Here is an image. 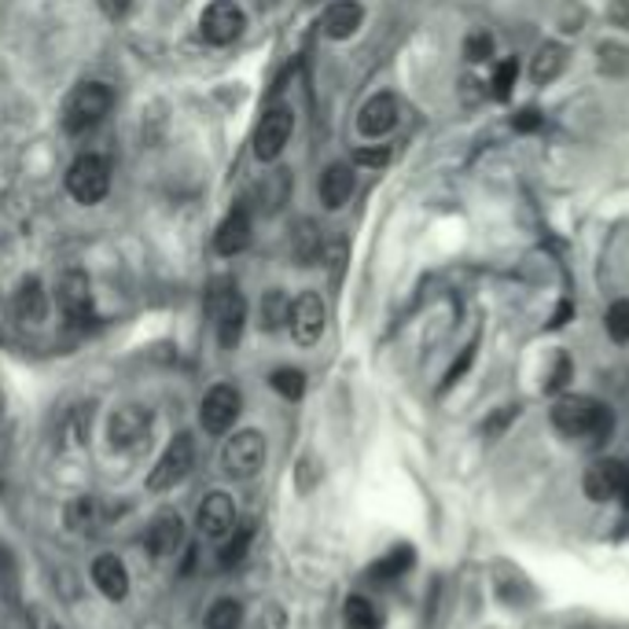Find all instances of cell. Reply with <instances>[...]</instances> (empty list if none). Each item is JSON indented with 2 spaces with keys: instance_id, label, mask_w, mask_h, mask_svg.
Returning a JSON list of instances; mask_svg holds the SVG:
<instances>
[{
  "instance_id": "obj_1",
  "label": "cell",
  "mask_w": 629,
  "mask_h": 629,
  "mask_svg": "<svg viewBox=\"0 0 629 629\" xmlns=\"http://www.w3.org/2000/svg\"><path fill=\"white\" fill-rule=\"evenodd\" d=\"M552 427L555 435L574 438V442H604L615 427V413L611 405L596 402L589 394H563L552 402Z\"/></svg>"
},
{
  "instance_id": "obj_2",
  "label": "cell",
  "mask_w": 629,
  "mask_h": 629,
  "mask_svg": "<svg viewBox=\"0 0 629 629\" xmlns=\"http://www.w3.org/2000/svg\"><path fill=\"white\" fill-rule=\"evenodd\" d=\"M206 313L217 328V342L222 350H233L244 339V324H247V302L239 295V288L233 280H217L206 291Z\"/></svg>"
},
{
  "instance_id": "obj_3",
  "label": "cell",
  "mask_w": 629,
  "mask_h": 629,
  "mask_svg": "<svg viewBox=\"0 0 629 629\" xmlns=\"http://www.w3.org/2000/svg\"><path fill=\"white\" fill-rule=\"evenodd\" d=\"M114 108V92L103 81H86L63 103V130L67 133H89L92 125H100Z\"/></svg>"
},
{
  "instance_id": "obj_4",
  "label": "cell",
  "mask_w": 629,
  "mask_h": 629,
  "mask_svg": "<svg viewBox=\"0 0 629 629\" xmlns=\"http://www.w3.org/2000/svg\"><path fill=\"white\" fill-rule=\"evenodd\" d=\"M582 490H585V497L596 501V505L622 501L629 508V460H615V457L596 460V464H589V471L582 475Z\"/></svg>"
},
{
  "instance_id": "obj_5",
  "label": "cell",
  "mask_w": 629,
  "mask_h": 629,
  "mask_svg": "<svg viewBox=\"0 0 629 629\" xmlns=\"http://www.w3.org/2000/svg\"><path fill=\"white\" fill-rule=\"evenodd\" d=\"M67 192L86 206L100 203L111 192V162L103 155H81V159H75V166L67 170Z\"/></svg>"
},
{
  "instance_id": "obj_6",
  "label": "cell",
  "mask_w": 629,
  "mask_h": 629,
  "mask_svg": "<svg viewBox=\"0 0 629 629\" xmlns=\"http://www.w3.org/2000/svg\"><path fill=\"white\" fill-rule=\"evenodd\" d=\"M266 438L258 431H236L222 449V468L228 479H255L261 468H266Z\"/></svg>"
},
{
  "instance_id": "obj_7",
  "label": "cell",
  "mask_w": 629,
  "mask_h": 629,
  "mask_svg": "<svg viewBox=\"0 0 629 629\" xmlns=\"http://www.w3.org/2000/svg\"><path fill=\"white\" fill-rule=\"evenodd\" d=\"M108 435H111V446L122 449V453H136V449H144L151 442V408L119 405L111 413Z\"/></svg>"
},
{
  "instance_id": "obj_8",
  "label": "cell",
  "mask_w": 629,
  "mask_h": 629,
  "mask_svg": "<svg viewBox=\"0 0 629 629\" xmlns=\"http://www.w3.org/2000/svg\"><path fill=\"white\" fill-rule=\"evenodd\" d=\"M195 468V442L192 435H177L170 446H166V453L155 460L151 475H148V490L155 494H162V490H173L177 482L188 479V471Z\"/></svg>"
},
{
  "instance_id": "obj_9",
  "label": "cell",
  "mask_w": 629,
  "mask_h": 629,
  "mask_svg": "<svg viewBox=\"0 0 629 629\" xmlns=\"http://www.w3.org/2000/svg\"><path fill=\"white\" fill-rule=\"evenodd\" d=\"M247 19H244V8L236 0H210L203 19H199V34H203L206 45H233V41L244 34Z\"/></svg>"
},
{
  "instance_id": "obj_10",
  "label": "cell",
  "mask_w": 629,
  "mask_h": 629,
  "mask_svg": "<svg viewBox=\"0 0 629 629\" xmlns=\"http://www.w3.org/2000/svg\"><path fill=\"white\" fill-rule=\"evenodd\" d=\"M239 408H244V397L233 383H217L210 386L203 405H199V424L206 427L210 435H225L233 431V424L239 419Z\"/></svg>"
},
{
  "instance_id": "obj_11",
  "label": "cell",
  "mask_w": 629,
  "mask_h": 629,
  "mask_svg": "<svg viewBox=\"0 0 629 629\" xmlns=\"http://www.w3.org/2000/svg\"><path fill=\"white\" fill-rule=\"evenodd\" d=\"M59 310L67 317L70 328H89L92 324V288H89V277L81 269H67L59 277Z\"/></svg>"
},
{
  "instance_id": "obj_12",
  "label": "cell",
  "mask_w": 629,
  "mask_h": 629,
  "mask_svg": "<svg viewBox=\"0 0 629 629\" xmlns=\"http://www.w3.org/2000/svg\"><path fill=\"white\" fill-rule=\"evenodd\" d=\"M291 130H295V114L288 108H269L261 114L258 130H255V155L261 162H277L280 151L288 148Z\"/></svg>"
},
{
  "instance_id": "obj_13",
  "label": "cell",
  "mask_w": 629,
  "mask_h": 629,
  "mask_svg": "<svg viewBox=\"0 0 629 629\" xmlns=\"http://www.w3.org/2000/svg\"><path fill=\"white\" fill-rule=\"evenodd\" d=\"M233 527H236V505H233V497L222 494V490H214V494H206L203 501H199L195 530L203 533L206 541H222Z\"/></svg>"
},
{
  "instance_id": "obj_14",
  "label": "cell",
  "mask_w": 629,
  "mask_h": 629,
  "mask_svg": "<svg viewBox=\"0 0 629 629\" xmlns=\"http://www.w3.org/2000/svg\"><path fill=\"white\" fill-rule=\"evenodd\" d=\"M324 324H328V310H324L321 295H313V291H306V295H299L295 302H291V321L288 328L291 335H295L299 346H313L324 335Z\"/></svg>"
},
{
  "instance_id": "obj_15",
  "label": "cell",
  "mask_w": 629,
  "mask_h": 629,
  "mask_svg": "<svg viewBox=\"0 0 629 629\" xmlns=\"http://www.w3.org/2000/svg\"><path fill=\"white\" fill-rule=\"evenodd\" d=\"M144 544L155 560H166V555H177L184 549V519L177 512H159L151 519V527L144 530Z\"/></svg>"
},
{
  "instance_id": "obj_16",
  "label": "cell",
  "mask_w": 629,
  "mask_h": 629,
  "mask_svg": "<svg viewBox=\"0 0 629 629\" xmlns=\"http://www.w3.org/2000/svg\"><path fill=\"white\" fill-rule=\"evenodd\" d=\"M12 313H15V321L23 324V328H41V324L48 321V291L37 277H30L15 288Z\"/></svg>"
},
{
  "instance_id": "obj_17",
  "label": "cell",
  "mask_w": 629,
  "mask_h": 629,
  "mask_svg": "<svg viewBox=\"0 0 629 629\" xmlns=\"http://www.w3.org/2000/svg\"><path fill=\"white\" fill-rule=\"evenodd\" d=\"M397 125V97L394 92H375L372 100H364V108L358 111V130L361 136H386Z\"/></svg>"
},
{
  "instance_id": "obj_18",
  "label": "cell",
  "mask_w": 629,
  "mask_h": 629,
  "mask_svg": "<svg viewBox=\"0 0 629 629\" xmlns=\"http://www.w3.org/2000/svg\"><path fill=\"white\" fill-rule=\"evenodd\" d=\"M92 585H97V589L108 596V600H125V596H130V571H125V563L119 560V555L114 552H103V555H97V560H92Z\"/></svg>"
},
{
  "instance_id": "obj_19",
  "label": "cell",
  "mask_w": 629,
  "mask_h": 629,
  "mask_svg": "<svg viewBox=\"0 0 629 629\" xmlns=\"http://www.w3.org/2000/svg\"><path fill=\"white\" fill-rule=\"evenodd\" d=\"M361 23H364V8L358 0H335L321 19V30H324V37H332V41H350L361 30Z\"/></svg>"
},
{
  "instance_id": "obj_20",
  "label": "cell",
  "mask_w": 629,
  "mask_h": 629,
  "mask_svg": "<svg viewBox=\"0 0 629 629\" xmlns=\"http://www.w3.org/2000/svg\"><path fill=\"white\" fill-rule=\"evenodd\" d=\"M247 244H250V214L244 206H236L233 214L217 225L214 250H217V255H225V258H233V255H239V250H247Z\"/></svg>"
},
{
  "instance_id": "obj_21",
  "label": "cell",
  "mask_w": 629,
  "mask_h": 629,
  "mask_svg": "<svg viewBox=\"0 0 629 629\" xmlns=\"http://www.w3.org/2000/svg\"><path fill=\"white\" fill-rule=\"evenodd\" d=\"M353 195V170L346 162H335L321 177V203L328 210H342Z\"/></svg>"
},
{
  "instance_id": "obj_22",
  "label": "cell",
  "mask_w": 629,
  "mask_h": 629,
  "mask_svg": "<svg viewBox=\"0 0 629 629\" xmlns=\"http://www.w3.org/2000/svg\"><path fill=\"white\" fill-rule=\"evenodd\" d=\"M568 70V48L555 45V41H544V45L533 52L530 63V81L533 86H552L555 78Z\"/></svg>"
},
{
  "instance_id": "obj_23",
  "label": "cell",
  "mask_w": 629,
  "mask_h": 629,
  "mask_svg": "<svg viewBox=\"0 0 629 629\" xmlns=\"http://www.w3.org/2000/svg\"><path fill=\"white\" fill-rule=\"evenodd\" d=\"M250 541H255V523H236L233 530L225 533V544H222V552H217V563L222 568H236V563H244L247 560V552H250Z\"/></svg>"
},
{
  "instance_id": "obj_24",
  "label": "cell",
  "mask_w": 629,
  "mask_h": 629,
  "mask_svg": "<svg viewBox=\"0 0 629 629\" xmlns=\"http://www.w3.org/2000/svg\"><path fill=\"white\" fill-rule=\"evenodd\" d=\"M413 563H416V552L408 549V544H397V549H391L383 555V560H375L369 574H372V582H394V579H402V574L413 571Z\"/></svg>"
},
{
  "instance_id": "obj_25",
  "label": "cell",
  "mask_w": 629,
  "mask_h": 629,
  "mask_svg": "<svg viewBox=\"0 0 629 629\" xmlns=\"http://www.w3.org/2000/svg\"><path fill=\"white\" fill-rule=\"evenodd\" d=\"M342 626L346 629H383V615H380V607L369 600V596L353 593L342 607Z\"/></svg>"
},
{
  "instance_id": "obj_26",
  "label": "cell",
  "mask_w": 629,
  "mask_h": 629,
  "mask_svg": "<svg viewBox=\"0 0 629 629\" xmlns=\"http://www.w3.org/2000/svg\"><path fill=\"white\" fill-rule=\"evenodd\" d=\"M239 626H244V604H239L236 596L214 600L203 618V629H239Z\"/></svg>"
},
{
  "instance_id": "obj_27",
  "label": "cell",
  "mask_w": 629,
  "mask_h": 629,
  "mask_svg": "<svg viewBox=\"0 0 629 629\" xmlns=\"http://www.w3.org/2000/svg\"><path fill=\"white\" fill-rule=\"evenodd\" d=\"M288 188H291V181H288V173H284V170L269 173L266 181H261V184L255 188L258 206H261V210H269V214H277V210L288 203Z\"/></svg>"
},
{
  "instance_id": "obj_28",
  "label": "cell",
  "mask_w": 629,
  "mask_h": 629,
  "mask_svg": "<svg viewBox=\"0 0 629 629\" xmlns=\"http://www.w3.org/2000/svg\"><path fill=\"white\" fill-rule=\"evenodd\" d=\"M288 321H291V299L284 291H269V295L261 299V328L280 332L288 328Z\"/></svg>"
},
{
  "instance_id": "obj_29",
  "label": "cell",
  "mask_w": 629,
  "mask_h": 629,
  "mask_svg": "<svg viewBox=\"0 0 629 629\" xmlns=\"http://www.w3.org/2000/svg\"><path fill=\"white\" fill-rule=\"evenodd\" d=\"M97 523H100V501L97 497H78L67 505V527L70 530L86 533V530L97 527Z\"/></svg>"
},
{
  "instance_id": "obj_30",
  "label": "cell",
  "mask_w": 629,
  "mask_h": 629,
  "mask_svg": "<svg viewBox=\"0 0 629 629\" xmlns=\"http://www.w3.org/2000/svg\"><path fill=\"white\" fill-rule=\"evenodd\" d=\"M291 250H295V258L302 261V266H313V261L321 258V250H324V239H321V233H317V225L302 222L299 233H295V244H291Z\"/></svg>"
},
{
  "instance_id": "obj_31",
  "label": "cell",
  "mask_w": 629,
  "mask_h": 629,
  "mask_svg": "<svg viewBox=\"0 0 629 629\" xmlns=\"http://www.w3.org/2000/svg\"><path fill=\"white\" fill-rule=\"evenodd\" d=\"M604 328L611 335V342L626 346L629 342V299H615L604 313Z\"/></svg>"
},
{
  "instance_id": "obj_32",
  "label": "cell",
  "mask_w": 629,
  "mask_h": 629,
  "mask_svg": "<svg viewBox=\"0 0 629 629\" xmlns=\"http://www.w3.org/2000/svg\"><path fill=\"white\" fill-rule=\"evenodd\" d=\"M269 383H272V391L280 397H288V402H299V397L306 394V375L299 369H277L269 375Z\"/></svg>"
},
{
  "instance_id": "obj_33",
  "label": "cell",
  "mask_w": 629,
  "mask_h": 629,
  "mask_svg": "<svg viewBox=\"0 0 629 629\" xmlns=\"http://www.w3.org/2000/svg\"><path fill=\"white\" fill-rule=\"evenodd\" d=\"M516 81H519V59H501L494 70V97L508 100L512 89H516Z\"/></svg>"
},
{
  "instance_id": "obj_34",
  "label": "cell",
  "mask_w": 629,
  "mask_h": 629,
  "mask_svg": "<svg viewBox=\"0 0 629 629\" xmlns=\"http://www.w3.org/2000/svg\"><path fill=\"white\" fill-rule=\"evenodd\" d=\"M596 56H600V70H607V75H626L629 70V48H622V45H600L596 48Z\"/></svg>"
},
{
  "instance_id": "obj_35",
  "label": "cell",
  "mask_w": 629,
  "mask_h": 629,
  "mask_svg": "<svg viewBox=\"0 0 629 629\" xmlns=\"http://www.w3.org/2000/svg\"><path fill=\"white\" fill-rule=\"evenodd\" d=\"M494 56V37L486 34V30H475V34H468L464 41V59L468 63H482Z\"/></svg>"
},
{
  "instance_id": "obj_36",
  "label": "cell",
  "mask_w": 629,
  "mask_h": 629,
  "mask_svg": "<svg viewBox=\"0 0 629 629\" xmlns=\"http://www.w3.org/2000/svg\"><path fill=\"white\" fill-rule=\"evenodd\" d=\"M571 372H574V364H571V358H568V353H555V361H552V372L544 375V391H549V394H560L563 386H568Z\"/></svg>"
},
{
  "instance_id": "obj_37",
  "label": "cell",
  "mask_w": 629,
  "mask_h": 629,
  "mask_svg": "<svg viewBox=\"0 0 629 629\" xmlns=\"http://www.w3.org/2000/svg\"><path fill=\"white\" fill-rule=\"evenodd\" d=\"M516 416H519V405H505V408H497V413L490 416V419H482V435H490V438L505 435V427H508Z\"/></svg>"
},
{
  "instance_id": "obj_38",
  "label": "cell",
  "mask_w": 629,
  "mask_h": 629,
  "mask_svg": "<svg viewBox=\"0 0 629 629\" xmlns=\"http://www.w3.org/2000/svg\"><path fill=\"white\" fill-rule=\"evenodd\" d=\"M475 353H479V339H471L464 350H460V358L453 361V369L446 372V383L442 386H453L457 380H464V372L471 369V361H475Z\"/></svg>"
},
{
  "instance_id": "obj_39",
  "label": "cell",
  "mask_w": 629,
  "mask_h": 629,
  "mask_svg": "<svg viewBox=\"0 0 629 629\" xmlns=\"http://www.w3.org/2000/svg\"><path fill=\"white\" fill-rule=\"evenodd\" d=\"M353 162H358V166H369V170H380V166L391 162V148H386V144H369V148H358V155H353Z\"/></svg>"
},
{
  "instance_id": "obj_40",
  "label": "cell",
  "mask_w": 629,
  "mask_h": 629,
  "mask_svg": "<svg viewBox=\"0 0 629 629\" xmlns=\"http://www.w3.org/2000/svg\"><path fill=\"white\" fill-rule=\"evenodd\" d=\"M512 125H516L519 133H533L541 125V114H538V108H523L516 119H512Z\"/></svg>"
},
{
  "instance_id": "obj_41",
  "label": "cell",
  "mask_w": 629,
  "mask_h": 629,
  "mask_svg": "<svg viewBox=\"0 0 629 629\" xmlns=\"http://www.w3.org/2000/svg\"><path fill=\"white\" fill-rule=\"evenodd\" d=\"M97 4L108 19H125V15H130V8H133V0H97Z\"/></svg>"
},
{
  "instance_id": "obj_42",
  "label": "cell",
  "mask_w": 629,
  "mask_h": 629,
  "mask_svg": "<svg viewBox=\"0 0 629 629\" xmlns=\"http://www.w3.org/2000/svg\"><path fill=\"white\" fill-rule=\"evenodd\" d=\"M607 19H611L618 30H629V0H611V8H607Z\"/></svg>"
},
{
  "instance_id": "obj_43",
  "label": "cell",
  "mask_w": 629,
  "mask_h": 629,
  "mask_svg": "<svg viewBox=\"0 0 629 629\" xmlns=\"http://www.w3.org/2000/svg\"><path fill=\"white\" fill-rule=\"evenodd\" d=\"M26 622H30V629H63L56 618H52L48 611H41V607H34V611L26 615Z\"/></svg>"
},
{
  "instance_id": "obj_44",
  "label": "cell",
  "mask_w": 629,
  "mask_h": 629,
  "mask_svg": "<svg viewBox=\"0 0 629 629\" xmlns=\"http://www.w3.org/2000/svg\"><path fill=\"white\" fill-rule=\"evenodd\" d=\"M0 419H4V391H0Z\"/></svg>"
}]
</instances>
